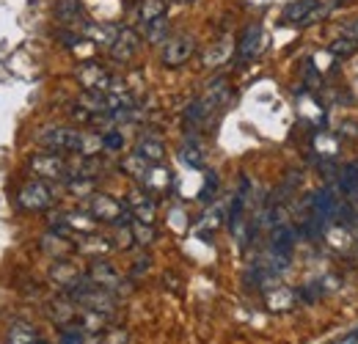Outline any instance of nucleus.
Here are the masks:
<instances>
[{"instance_id":"4468645a","label":"nucleus","mask_w":358,"mask_h":344,"mask_svg":"<svg viewBox=\"0 0 358 344\" xmlns=\"http://www.w3.org/2000/svg\"><path fill=\"white\" fill-rule=\"evenodd\" d=\"M52 281H58V287H64V289H75L86 275H80L69 261H58V264H52Z\"/></svg>"},{"instance_id":"a878e982","label":"nucleus","mask_w":358,"mask_h":344,"mask_svg":"<svg viewBox=\"0 0 358 344\" xmlns=\"http://www.w3.org/2000/svg\"><path fill=\"white\" fill-rule=\"evenodd\" d=\"M108 339H102L99 344H127V334L124 331H105Z\"/></svg>"},{"instance_id":"393cba45","label":"nucleus","mask_w":358,"mask_h":344,"mask_svg":"<svg viewBox=\"0 0 358 344\" xmlns=\"http://www.w3.org/2000/svg\"><path fill=\"white\" fill-rule=\"evenodd\" d=\"M61 344H86V331L83 328H66L61 334Z\"/></svg>"},{"instance_id":"b1692460","label":"nucleus","mask_w":358,"mask_h":344,"mask_svg":"<svg viewBox=\"0 0 358 344\" xmlns=\"http://www.w3.org/2000/svg\"><path fill=\"white\" fill-rule=\"evenodd\" d=\"M102 146L108 149V152H119L122 146H124V138H122V132H102Z\"/></svg>"},{"instance_id":"5701e85b","label":"nucleus","mask_w":358,"mask_h":344,"mask_svg":"<svg viewBox=\"0 0 358 344\" xmlns=\"http://www.w3.org/2000/svg\"><path fill=\"white\" fill-rule=\"evenodd\" d=\"M358 50V39L353 36H342V39H336V42L331 44V52L334 55H353Z\"/></svg>"},{"instance_id":"4be33fe9","label":"nucleus","mask_w":358,"mask_h":344,"mask_svg":"<svg viewBox=\"0 0 358 344\" xmlns=\"http://www.w3.org/2000/svg\"><path fill=\"white\" fill-rule=\"evenodd\" d=\"M133 237L135 243H141V245H149L152 240H155V231H152V223H143V220H135L133 217Z\"/></svg>"},{"instance_id":"1a4fd4ad","label":"nucleus","mask_w":358,"mask_h":344,"mask_svg":"<svg viewBox=\"0 0 358 344\" xmlns=\"http://www.w3.org/2000/svg\"><path fill=\"white\" fill-rule=\"evenodd\" d=\"M75 78H78V83L83 86V91H110L113 86V78H110V72L108 69H102L99 64H80L78 66V72H75Z\"/></svg>"},{"instance_id":"f3484780","label":"nucleus","mask_w":358,"mask_h":344,"mask_svg":"<svg viewBox=\"0 0 358 344\" xmlns=\"http://www.w3.org/2000/svg\"><path fill=\"white\" fill-rule=\"evenodd\" d=\"M39 334H36V328L34 325H28V322H14L11 328H8V344H39Z\"/></svg>"},{"instance_id":"cd10ccee","label":"nucleus","mask_w":358,"mask_h":344,"mask_svg":"<svg viewBox=\"0 0 358 344\" xmlns=\"http://www.w3.org/2000/svg\"><path fill=\"white\" fill-rule=\"evenodd\" d=\"M345 36H353V39H358V20H356V22H350V25L345 28Z\"/></svg>"},{"instance_id":"7ed1b4c3","label":"nucleus","mask_w":358,"mask_h":344,"mask_svg":"<svg viewBox=\"0 0 358 344\" xmlns=\"http://www.w3.org/2000/svg\"><path fill=\"white\" fill-rule=\"evenodd\" d=\"M193 52H196V39L190 34H174V36H169V42L163 44L160 61H163V66L177 69V66L187 64L193 58Z\"/></svg>"},{"instance_id":"6ab92c4d","label":"nucleus","mask_w":358,"mask_h":344,"mask_svg":"<svg viewBox=\"0 0 358 344\" xmlns=\"http://www.w3.org/2000/svg\"><path fill=\"white\" fill-rule=\"evenodd\" d=\"M182 163H187L190 169H201L204 166V149L199 146L196 138L185 141V146H182Z\"/></svg>"},{"instance_id":"f03ea898","label":"nucleus","mask_w":358,"mask_h":344,"mask_svg":"<svg viewBox=\"0 0 358 344\" xmlns=\"http://www.w3.org/2000/svg\"><path fill=\"white\" fill-rule=\"evenodd\" d=\"M89 213L94 220L99 223H116V226H130L133 223V213L130 207H124L122 201L105 196V193H91L89 196Z\"/></svg>"},{"instance_id":"412c9836","label":"nucleus","mask_w":358,"mask_h":344,"mask_svg":"<svg viewBox=\"0 0 358 344\" xmlns=\"http://www.w3.org/2000/svg\"><path fill=\"white\" fill-rule=\"evenodd\" d=\"M339 185H342V190H345L348 196H356L358 193V163H350V166L342 169V173H339Z\"/></svg>"},{"instance_id":"a211bd4d","label":"nucleus","mask_w":358,"mask_h":344,"mask_svg":"<svg viewBox=\"0 0 358 344\" xmlns=\"http://www.w3.org/2000/svg\"><path fill=\"white\" fill-rule=\"evenodd\" d=\"M143 36H146L149 44L169 42V22H166V17H160V20H155V22H146V25H143Z\"/></svg>"},{"instance_id":"423d86ee","label":"nucleus","mask_w":358,"mask_h":344,"mask_svg":"<svg viewBox=\"0 0 358 344\" xmlns=\"http://www.w3.org/2000/svg\"><path fill=\"white\" fill-rule=\"evenodd\" d=\"M320 14H325V8H320V0H292L284 6L281 22L284 25H312Z\"/></svg>"},{"instance_id":"bb28decb","label":"nucleus","mask_w":358,"mask_h":344,"mask_svg":"<svg viewBox=\"0 0 358 344\" xmlns=\"http://www.w3.org/2000/svg\"><path fill=\"white\" fill-rule=\"evenodd\" d=\"M215 185H218V176L215 173H207V182H204V190H201V201H210V193L215 190Z\"/></svg>"},{"instance_id":"ddd939ff","label":"nucleus","mask_w":358,"mask_h":344,"mask_svg":"<svg viewBox=\"0 0 358 344\" xmlns=\"http://www.w3.org/2000/svg\"><path fill=\"white\" fill-rule=\"evenodd\" d=\"M141 160H146L149 166H157L160 160H163V155H166V146H163V141H157V138H149V135H143L138 143H135V152Z\"/></svg>"},{"instance_id":"aec40b11","label":"nucleus","mask_w":358,"mask_h":344,"mask_svg":"<svg viewBox=\"0 0 358 344\" xmlns=\"http://www.w3.org/2000/svg\"><path fill=\"white\" fill-rule=\"evenodd\" d=\"M166 8H169V0H143L141 3V22H155L160 17H166Z\"/></svg>"},{"instance_id":"2eb2a0df","label":"nucleus","mask_w":358,"mask_h":344,"mask_svg":"<svg viewBox=\"0 0 358 344\" xmlns=\"http://www.w3.org/2000/svg\"><path fill=\"white\" fill-rule=\"evenodd\" d=\"M130 213L135 215V220L152 223V220H155V201H152L146 193H138V190H135L133 196H130Z\"/></svg>"},{"instance_id":"39448f33","label":"nucleus","mask_w":358,"mask_h":344,"mask_svg":"<svg viewBox=\"0 0 358 344\" xmlns=\"http://www.w3.org/2000/svg\"><path fill=\"white\" fill-rule=\"evenodd\" d=\"M31 171L39 179H69V163L58 152H45L31 157Z\"/></svg>"},{"instance_id":"9b49d317","label":"nucleus","mask_w":358,"mask_h":344,"mask_svg":"<svg viewBox=\"0 0 358 344\" xmlns=\"http://www.w3.org/2000/svg\"><path fill=\"white\" fill-rule=\"evenodd\" d=\"M89 278L96 284V287H102V289H108V292H119V287H122V275H119V270L113 267V264H108V261H94L89 270Z\"/></svg>"},{"instance_id":"f8f14e48","label":"nucleus","mask_w":358,"mask_h":344,"mask_svg":"<svg viewBox=\"0 0 358 344\" xmlns=\"http://www.w3.org/2000/svg\"><path fill=\"white\" fill-rule=\"evenodd\" d=\"M259 42H262V25H259V22H251V25L243 31L240 42H237V61H240V64L251 61V58L259 52Z\"/></svg>"},{"instance_id":"9d476101","label":"nucleus","mask_w":358,"mask_h":344,"mask_svg":"<svg viewBox=\"0 0 358 344\" xmlns=\"http://www.w3.org/2000/svg\"><path fill=\"white\" fill-rule=\"evenodd\" d=\"M138 50H141V36L135 34L133 28H119L113 44L108 47L110 58L119 61V64H130L135 55H138Z\"/></svg>"},{"instance_id":"f257e3e1","label":"nucleus","mask_w":358,"mask_h":344,"mask_svg":"<svg viewBox=\"0 0 358 344\" xmlns=\"http://www.w3.org/2000/svg\"><path fill=\"white\" fill-rule=\"evenodd\" d=\"M47 152H58V155H83V143H86V132L72 127H52L39 132L36 138Z\"/></svg>"},{"instance_id":"dca6fc26","label":"nucleus","mask_w":358,"mask_h":344,"mask_svg":"<svg viewBox=\"0 0 358 344\" xmlns=\"http://www.w3.org/2000/svg\"><path fill=\"white\" fill-rule=\"evenodd\" d=\"M229 94H231V91H229V80H226V78H215V80L207 86V94H204L201 99L210 105V110H215V108H221L226 99H229Z\"/></svg>"},{"instance_id":"0eeeda50","label":"nucleus","mask_w":358,"mask_h":344,"mask_svg":"<svg viewBox=\"0 0 358 344\" xmlns=\"http://www.w3.org/2000/svg\"><path fill=\"white\" fill-rule=\"evenodd\" d=\"M17 199H20V207H22V210L42 213V210H47V207L52 204V190L47 187L45 179H34V182L22 185V190H20Z\"/></svg>"},{"instance_id":"6e6552de","label":"nucleus","mask_w":358,"mask_h":344,"mask_svg":"<svg viewBox=\"0 0 358 344\" xmlns=\"http://www.w3.org/2000/svg\"><path fill=\"white\" fill-rule=\"evenodd\" d=\"M52 14L64 28L78 31V34H83V28L89 25V17H86V8L80 0H55Z\"/></svg>"},{"instance_id":"20e7f679","label":"nucleus","mask_w":358,"mask_h":344,"mask_svg":"<svg viewBox=\"0 0 358 344\" xmlns=\"http://www.w3.org/2000/svg\"><path fill=\"white\" fill-rule=\"evenodd\" d=\"M309 207H312V217L322 220V223H334V220H339L348 213V207L342 204V199H336V193L331 187L317 190L309 199Z\"/></svg>"},{"instance_id":"c85d7f7f","label":"nucleus","mask_w":358,"mask_h":344,"mask_svg":"<svg viewBox=\"0 0 358 344\" xmlns=\"http://www.w3.org/2000/svg\"><path fill=\"white\" fill-rule=\"evenodd\" d=\"M358 342V331H356V334H353V336H350V339H345V342H342V344H356Z\"/></svg>"}]
</instances>
